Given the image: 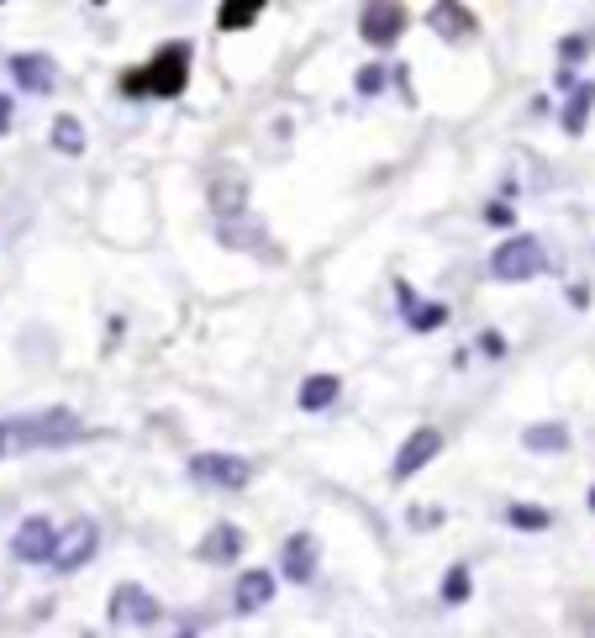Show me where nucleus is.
<instances>
[{
  "label": "nucleus",
  "mask_w": 595,
  "mask_h": 638,
  "mask_svg": "<svg viewBox=\"0 0 595 638\" xmlns=\"http://www.w3.org/2000/svg\"><path fill=\"white\" fill-rule=\"evenodd\" d=\"M437 449H443V433L437 428H417L411 439L400 443V454H396V480H411L417 470H427L437 459Z\"/></svg>",
  "instance_id": "1a4fd4ad"
},
{
  "label": "nucleus",
  "mask_w": 595,
  "mask_h": 638,
  "mask_svg": "<svg viewBox=\"0 0 595 638\" xmlns=\"http://www.w3.org/2000/svg\"><path fill=\"white\" fill-rule=\"evenodd\" d=\"M258 11H264L258 0H227V6H221V11H217V21H221V27H227V32H242L248 21H258Z\"/></svg>",
  "instance_id": "4be33fe9"
},
{
  "label": "nucleus",
  "mask_w": 595,
  "mask_h": 638,
  "mask_svg": "<svg viewBox=\"0 0 595 638\" xmlns=\"http://www.w3.org/2000/svg\"><path fill=\"white\" fill-rule=\"evenodd\" d=\"M427 27H433L437 38L458 42V38H469V32H475V17H469L464 6H433V11H427Z\"/></svg>",
  "instance_id": "dca6fc26"
},
{
  "label": "nucleus",
  "mask_w": 595,
  "mask_h": 638,
  "mask_svg": "<svg viewBox=\"0 0 595 638\" xmlns=\"http://www.w3.org/2000/svg\"><path fill=\"white\" fill-rule=\"evenodd\" d=\"M433 522H443L437 507H411V528H433Z\"/></svg>",
  "instance_id": "a878e982"
},
{
  "label": "nucleus",
  "mask_w": 595,
  "mask_h": 638,
  "mask_svg": "<svg viewBox=\"0 0 595 638\" xmlns=\"http://www.w3.org/2000/svg\"><path fill=\"white\" fill-rule=\"evenodd\" d=\"M506 522H512V528H522V533H543V528H554V512H548V507L512 501V507H506Z\"/></svg>",
  "instance_id": "6ab92c4d"
},
{
  "label": "nucleus",
  "mask_w": 595,
  "mask_h": 638,
  "mask_svg": "<svg viewBox=\"0 0 595 638\" xmlns=\"http://www.w3.org/2000/svg\"><path fill=\"white\" fill-rule=\"evenodd\" d=\"M75 439H80V418L63 412V406L11 422V443H21V449H63V443H75Z\"/></svg>",
  "instance_id": "f257e3e1"
},
{
  "label": "nucleus",
  "mask_w": 595,
  "mask_h": 638,
  "mask_svg": "<svg viewBox=\"0 0 595 638\" xmlns=\"http://www.w3.org/2000/svg\"><path fill=\"white\" fill-rule=\"evenodd\" d=\"M185 59H190V42H175V48H163L153 69L148 75H127L121 90L127 96H142V90H153V96H179L185 90Z\"/></svg>",
  "instance_id": "7ed1b4c3"
},
{
  "label": "nucleus",
  "mask_w": 595,
  "mask_h": 638,
  "mask_svg": "<svg viewBox=\"0 0 595 638\" xmlns=\"http://www.w3.org/2000/svg\"><path fill=\"white\" fill-rule=\"evenodd\" d=\"M6 449H11V422H0V459H6Z\"/></svg>",
  "instance_id": "cd10ccee"
},
{
  "label": "nucleus",
  "mask_w": 595,
  "mask_h": 638,
  "mask_svg": "<svg viewBox=\"0 0 595 638\" xmlns=\"http://www.w3.org/2000/svg\"><path fill=\"white\" fill-rule=\"evenodd\" d=\"M159 597H153V591H142V586H132V580H127V586H117V591H111V622H132V628H153V622H159Z\"/></svg>",
  "instance_id": "423d86ee"
},
{
  "label": "nucleus",
  "mask_w": 595,
  "mask_h": 638,
  "mask_svg": "<svg viewBox=\"0 0 595 638\" xmlns=\"http://www.w3.org/2000/svg\"><path fill=\"white\" fill-rule=\"evenodd\" d=\"M548 269V254H543V243L533 238V233H512V238L500 243L496 254H490V275L506 279V285H522V279H537Z\"/></svg>",
  "instance_id": "f03ea898"
},
{
  "label": "nucleus",
  "mask_w": 595,
  "mask_h": 638,
  "mask_svg": "<svg viewBox=\"0 0 595 638\" xmlns=\"http://www.w3.org/2000/svg\"><path fill=\"white\" fill-rule=\"evenodd\" d=\"M11 121H17V100L0 96V132H11Z\"/></svg>",
  "instance_id": "bb28decb"
},
{
  "label": "nucleus",
  "mask_w": 595,
  "mask_h": 638,
  "mask_svg": "<svg viewBox=\"0 0 595 638\" xmlns=\"http://www.w3.org/2000/svg\"><path fill=\"white\" fill-rule=\"evenodd\" d=\"M591 48H595V32H579V38H564V42H558V53H564V63L585 59Z\"/></svg>",
  "instance_id": "393cba45"
},
{
  "label": "nucleus",
  "mask_w": 595,
  "mask_h": 638,
  "mask_svg": "<svg viewBox=\"0 0 595 638\" xmlns=\"http://www.w3.org/2000/svg\"><path fill=\"white\" fill-rule=\"evenodd\" d=\"M11 75H17V85L32 90V96H53V90H59V69L42 59V53H17V59H11Z\"/></svg>",
  "instance_id": "9d476101"
},
{
  "label": "nucleus",
  "mask_w": 595,
  "mask_h": 638,
  "mask_svg": "<svg viewBox=\"0 0 595 638\" xmlns=\"http://www.w3.org/2000/svg\"><path fill=\"white\" fill-rule=\"evenodd\" d=\"M269 601H275V576H269V570H242L238 591H232L238 618H254L258 607H269Z\"/></svg>",
  "instance_id": "f8f14e48"
},
{
  "label": "nucleus",
  "mask_w": 595,
  "mask_h": 638,
  "mask_svg": "<svg viewBox=\"0 0 595 638\" xmlns=\"http://www.w3.org/2000/svg\"><path fill=\"white\" fill-rule=\"evenodd\" d=\"M53 539H59V528L48 518H27L11 533V554L27 559V565H48V554H53Z\"/></svg>",
  "instance_id": "6e6552de"
},
{
  "label": "nucleus",
  "mask_w": 595,
  "mask_h": 638,
  "mask_svg": "<svg viewBox=\"0 0 595 638\" xmlns=\"http://www.w3.org/2000/svg\"><path fill=\"white\" fill-rule=\"evenodd\" d=\"M96 549H100V528L90 518H75L59 533V539H53V554H48V565H53L59 576H75L85 559H96Z\"/></svg>",
  "instance_id": "20e7f679"
},
{
  "label": "nucleus",
  "mask_w": 595,
  "mask_h": 638,
  "mask_svg": "<svg viewBox=\"0 0 595 638\" xmlns=\"http://www.w3.org/2000/svg\"><path fill=\"white\" fill-rule=\"evenodd\" d=\"M400 32H406V6H364L358 38L369 42V48H390Z\"/></svg>",
  "instance_id": "0eeeda50"
},
{
  "label": "nucleus",
  "mask_w": 595,
  "mask_h": 638,
  "mask_svg": "<svg viewBox=\"0 0 595 638\" xmlns=\"http://www.w3.org/2000/svg\"><path fill=\"white\" fill-rule=\"evenodd\" d=\"M469 591H475V576H469V565H454V570L443 576V601H448V607H458V601H469Z\"/></svg>",
  "instance_id": "5701e85b"
},
{
  "label": "nucleus",
  "mask_w": 595,
  "mask_h": 638,
  "mask_svg": "<svg viewBox=\"0 0 595 638\" xmlns=\"http://www.w3.org/2000/svg\"><path fill=\"white\" fill-rule=\"evenodd\" d=\"M343 396V380L338 375H311V380H300V412H327L333 401Z\"/></svg>",
  "instance_id": "f3484780"
},
{
  "label": "nucleus",
  "mask_w": 595,
  "mask_h": 638,
  "mask_svg": "<svg viewBox=\"0 0 595 638\" xmlns=\"http://www.w3.org/2000/svg\"><path fill=\"white\" fill-rule=\"evenodd\" d=\"M279 570L296 580V586H306V580L317 576V539H311V533L285 539V549H279Z\"/></svg>",
  "instance_id": "9b49d317"
},
{
  "label": "nucleus",
  "mask_w": 595,
  "mask_h": 638,
  "mask_svg": "<svg viewBox=\"0 0 595 638\" xmlns=\"http://www.w3.org/2000/svg\"><path fill=\"white\" fill-rule=\"evenodd\" d=\"M591 106H595V90L591 85H579L575 96H569V106H564V132H585V117H591Z\"/></svg>",
  "instance_id": "412c9836"
},
{
  "label": "nucleus",
  "mask_w": 595,
  "mask_h": 638,
  "mask_svg": "<svg viewBox=\"0 0 595 638\" xmlns=\"http://www.w3.org/2000/svg\"><path fill=\"white\" fill-rule=\"evenodd\" d=\"M400 306H406V322H411V333H437L443 322H448V306L443 301H417L411 296V285H396Z\"/></svg>",
  "instance_id": "4468645a"
},
{
  "label": "nucleus",
  "mask_w": 595,
  "mask_h": 638,
  "mask_svg": "<svg viewBox=\"0 0 595 638\" xmlns=\"http://www.w3.org/2000/svg\"><path fill=\"white\" fill-rule=\"evenodd\" d=\"M385 80H390V75H385V63H364V69H358V96H379V90H385Z\"/></svg>",
  "instance_id": "b1692460"
},
{
  "label": "nucleus",
  "mask_w": 595,
  "mask_h": 638,
  "mask_svg": "<svg viewBox=\"0 0 595 638\" xmlns=\"http://www.w3.org/2000/svg\"><path fill=\"white\" fill-rule=\"evenodd\" d=\"M206 565H232V559L242 554V528H232V522H217L206 539H200V549H196Z\"/></svg>",
  "instance_id": "ddd939ff"
},
{
  "label": "nucleus",
  "mask_w": 595,
  "mask_h": 638,
  "mask_svg": "<svg viewBox=\"0 0 595 638\" xmlns=\"http://www.w3.org/2000/svg\"><path fill=\"white\" fill-rule=\"evenodd\" d=\"M242 206H248V185H242L238 175L211 180V212H217V217H238Z\"/></svg>",
  "instance_id": "a211bd4d"
},
{
  "label": "nucleus",
  "mask_w": 595,
  "mask_h": 638,
  "mask_svg": "<svg viewBox=\"0 0 595 638\" xmlns=\"http://www.w3.org/2000/svg\"><path fill=\"white\" fill-rule=\"evenodd\" d=\"M522 449L527 454H564L569 449V428L564 422H533V428H522Z\"/></svg>",
  "instance_id": "2eb2a0df"
},
{
  "label": "nucleus",
  "mask_w": 595,
  "mask_h": 638,
  "mask_svg": "<svg viewBox=\"0 0 595 638\" xmlns=\"http://www.w3.org/2000/svg\"><path fill=\"white\" fill-rule=\"evenodd\" d=\"M190 480L206 491H242L254 480V464L238 454H196L190 459Z\"/></svg>",
  "instance_id": "39448f33"
},
{
  "label": "nucleus",
  "mask_w": 595,
  "mask_h": 638,
  "mask_svg": "<svg viewBox=\"0 0 595 638\" xmlns=\"http://www.w3.org/2000/svg\"><path fill=\"white\" fill-rule=\"evenodd\" d=\"M53 148L59 154H85V127H80V117H53Z\"/></svg>",
  "instance_id": "aec40b11"
},
{
  "label": "nucleus",
  "mask_w": 595,
  "mask_h": 638,
  "mask_svg": "<svg viewBox=\"0 0 595 638\" xmlns=\"http://www.w3.org/2000/svg\"><path fill=\"white\" fill-rule=\"evenodd\" d=\"M591 512H595V485H591Z\"/></svg>",
  "instance_id": "c85d7f7f"
}]
</instances>
